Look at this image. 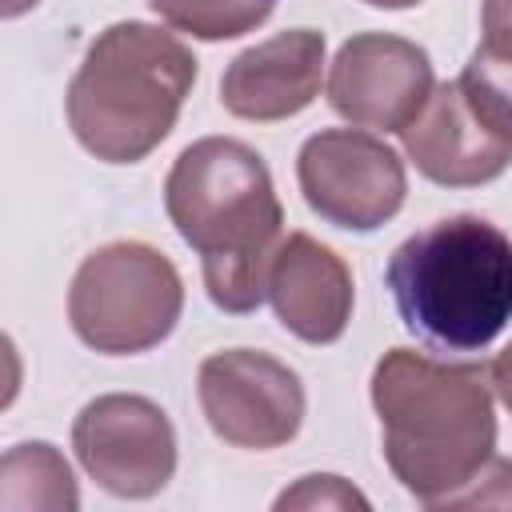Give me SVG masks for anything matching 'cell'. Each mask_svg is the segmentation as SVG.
Here are the masks:
<instances>
[{
    "instance_id": "cell-15",
    "label": "cell",
    "mask_w": 512,
    "mask_h": 512,
    "mask_svg": "<svg viewBox=\"0 0 512 512\" xmlns=\"http://www.w3.org/2000/svg\"><path fill=\"white\" fill-rule=\"evenodd\" d=\"M160 20L196 40H232L264 24L276 0H148Z\"/></svg>"
},
{
    "instance_id": "cell-2",
    "label": "cell",
    "mask_w": 512,
    "mask_h": 512,
    "mask_svg": "<svg viewBox=\"0 0 512 512\" xmlns=\"http://www.w3.org/2000/svg\"><path fill=\"white\" fill-rule=\"evenodd\" d=\"M372 408L392 476L428 508L468 484L496 448L492 380L480 364L392 348L372 372Z\"/></svg>"
},
{
    "instance_id": "cell-8",
    "label": "cell",
    "mask_w": 512,
    "mask_h": 512,
    "mask_svg": "<svg viewBox=\"0 0 512 512\" xmlns=\"http://www.w3.org/2000/svg\"><path fill=\"white\" fill-rule=\"evenodd\" d=\"M200 408L208 428L232 448H280L300 432L304 384L268 352L228 348L200 364Z\"/></svg>"
},
{
    "instance_id": "cell-12",
    "label": "cell",
    "mask_w": 512,
    "mask_h": 512,
    "mask_svg": "<svg viewBox=\"0 0 512 512\" xmlns=\"http://www.w3.org/2000/svg\"><path fill=\"white\" fill-rule=\"evenodd\" d=\"M268 300L292 336L304 344H332L352 316V272L328 244L292 232L272 256Z\"/></svg>"
},
{
    "instance_id": "cell-6",
    "label": "cell",
    "mask_w": 512,
    "mask_h": 512,
    "mask_svg": "<svg viewBox=\"0 0 512 512\" xmlns=\"http://www.w3.org/2000/svg\"><path fill=\"white\" fill-rule=\"evenodd\" d=\"M296 180L320 220L352 232H372L392 220L408 192L400 156L356 128H324L308 136L296 156Z\"/></svg>"
},
{
    "instance_id": "cell-11",
    "label": "cell",
    "mask_w": 512,
    "mask_h": 512,
    "mask_svg": "<svg viewBox=\"0 0 512 512\" xmlns=\"http://www.w3.org/2000/svg\"><path fill=\"white\" fill-rule=\"evenodd\" d=\"M324 76V36L288 28L256 48H244L220 80V100L240 120H284L304 112Z\"/></svg>"
},
{
    "instance_id": "cell-5",
    "label": "cell",
    "mask_w": 512,
    "mask_h": 512,
    "mask_svg": "<svg viewBox=\"0 0 512 512\" xmlns=\"http://www.w3.org/2000/svg\"><path fill=\"white\" fill-rule=\"evenodd\" d=\"M184 308L176 264L140 240H116L84 256L68 288L76 336L108 356H132L160 344Z\"/></svg>"
},
{
    "instance_id": "cell-17",
    "label": "cell",
    "mask_w": 512,
    "mask_h": 512,
    "mask_svg": "<svg viewBox=\"0 0 512 512\" xmlns=\"http://www.w3.org/2000/svg\"><path fill=\"white\" fill-rule=\"evenodd\" d=\"M276 508H368V496H360L340 476H304L296 488H284L276 496Z\"/></svg>"
},
{
    "instance_id": "cell-18",
    "label": "cell",
    "mask_w": 512,
    "mask_h": 512,
    "mask_svg": "<svg viewBox=\"0 0 512 512\" xmlns=\"http://www.w3.org/2000/svg\"><path fill=\"white\" fill-rule=\"evenodd\" d=\"M488 380H492V392L504 400V408L512 412V344L492 360V368H488Z\"/></svg>"
},
{
    "instance_id": "cell-16",
    "label": "cell",
    "mask_w": 512,
    "mask_h": 512,
    "mask_svg": "<svg viewBox=\"0 0 512 512\" xmlns=\"http://www.w3.org/2000/svg\"><path fill=\"white\" fill-rule=\"evenodd\" d=\"M512 508V460L488 456V464L460 484L456 492H448L436 508Z\"/></svg>"
},
{
    "instance_id": "cell-20",
    "label": "cell",
    "mask_w": 512,
    "mask_h": 512,
    "mask_svg": "<svg viewBox=\"0 0 512 512\" xmlns=\"http://www.w3.org/2000/svg\"><path fill=\"white\" fill-rule=\"evenodd\" d=\"M364 4H372V8H412L420 0H364Z\"/></svg>"
},
{
    "instance_id": "cell-3",
    "label": "cell",
    "mask_w": 512,
    "mask_h": 512,
    "mask_svg": "<svg viewBox=\"0 0 512 512\" xmlns=\"http://www.w3.org/2000/svg\"><path fill=\"white\" fill-rule=\"evenodd\" d=\"M408 332L436 348H488L512 320V240L484 216H448L412 232L388 260Z\"/></svg>"
},
{
    "instance_id": "cell-4",
    "label": "cell",
    "mask_w": 512,
    "mask_h": 512,
    "mask_svg": "<svg viewBox=\"0 0 512 512\" xmlns=\"http://www.w3.org/2000/svg\"><path fill=\"white\" fill-rule=\"evenodd\" d=\"M196 84V56L164 28L124 20L104 28L68 84L76 140L108 164L144 160L176 124Z\"/></svg>"
},
{
    "instance_id": "cell-14",
    "label": "cell",
    "mask_w": 512,
    "mask_h": 512,
    "mask_svg": "<svg viewBox=\"0 0 512 512\" xmlns=\"http://www.w3.org/2000/svg\"><path fill=\"white\" fill-rule=\"evenodd\" d=\"M460 88L476 116L512 140V32H484L460 72Z\"/></svg>"
},
{
    "instance_id": "cell-7",
    "label": "cell",
    "mask_w": 512,
    "mask_h": 512,
    "mask_svg": "<svg viewBox=\"0 0 512 512\" xmlns=\"http://www.w3.org/2000/svg\"><path fill=\"white\" fill-rule=\"evenodd\" d=\"M80 468L112 496H156L176 472V432L160 404L132 392H108L80 408L72 424Z\"/></svg>"
},
{
    "instance_id": "cell-13",
    "label": "cell",
    "mask_w": 512,
    "mask_h": 512,
    "mask_svg": "<svg viewBox=\"0 0 512 512\" xmlns=\"http://www.w3.org/2000/svg\"><path fill=\"white\" fill-rule=\"evenodd\" d=\"M80 504L68 460L44 444H16L0 460V512H72Z\"/></svg>"
},
{
    "instance_id": "cell-1",
    "label": "cell",
    "mask_w": 512,
    "mask_h": 512,
    "mask_svg": "<svg viewBox=\"0 0 512 512\" xmlns=\"http://www.w3.org/2000/svg\"><path fill=\"white\" fill-rule=\"evenodd\" d=\"M164 208L184 244L200 252L212 304L252 312L268 296L284 224L268 164L232 136H204L176 156Z\"/></svg>"
},
{
    "instance_id": "cell-10",
    "label": "cell",
    "mask_w": 512,
    "mask_h": 512,
    "mask_svg": "<svg viewBox=\"0 0 512 512\" xmlns=\"http://www.w3.org/2000/svg\"><path fill=\"white\" fill-rule=\"evenodd\" d=\"M400 136L416 172L444 188L488 184L512 164V140L476 116L460 80L432 88L428 104Z\"/></svg>"
},
{
    "instance_id": "cell-19",
    "label": "cell",
    "mask_w": 512,
    "mask_h": 512,
    "mask_svg": "<svg viewBox=\"0 0 512 512\" xmlns=\"http://www.w3.org/2000/svg\"><path fill=\"white\" fill-rule=\"evenodd\" d=\"M36 0H4V16H20L24 8H32Z\"/></svg>"
},
{
    "instance_id": "cell-9",
    "label": "cell",
    "mask_w": 512,
    "mask_h": 512,
    "mask_svg": "<svg viewBox=\"0 0 512 512\" xmlns=\"http://www.w3.org/2000/svg\"><path fill=\"white\" fill-rule=\"evenodd\" d=\"M432 88L428 52L392 32H360L344 40L328 68V104L356 128L404 132Z\"/></svg>"
}]
</instances>
